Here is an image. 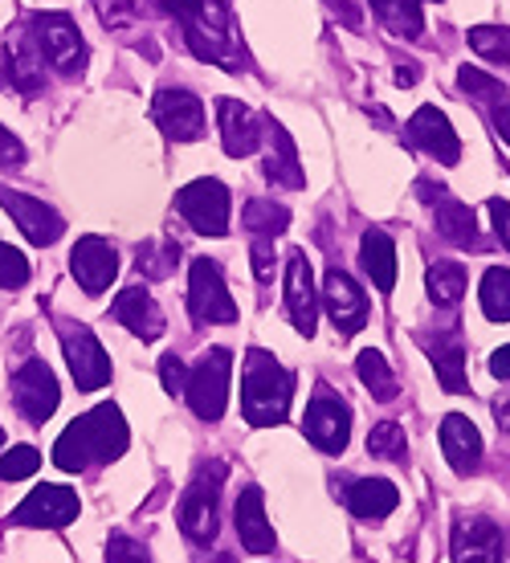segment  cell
Segmentation results:
<instances>
[{"label": "cell", "mask_w": 510, "mask_h": 563, "mask_svg": "<svg viewBox=\"0 0 510 563\" xmlns=\"http://www.w3.org/2000/svg\"><path fill=\"white\" fill-rule=\"evenodd\" d=\"M37 450L33 445H13V450L0 457V482H21V478H29L33 470H37Z\"/></svg>", "instance_id": "39"}, {"label": "cell", "mask_w": 510, "mask_h": 563, "mask_svg": "<svg viewBox=\"0 0 510 563\" xmlns=\"http://www.w3.org/2000/svg\"><path fill=\"white\" fill-rule=\"evenodd\" d=\"M469 45H474V54H483L486 62L510 66V29H498V25L469 29Z\"/></svg>", "instance_id": "35"}, {"label": "cell", "mask_w": 510, "mask_h": 563, "mask_svg": "<svg viewBox=\"0 0 510 563\" xmlns=\"http://www.w3.org/2000/svg\"><path fill=\"white\" fill-rule=\"evenodd\" d=\"M70 266H74V278H78V286H82L86 295H102V290L119 278V254H114L111 241H102V238L78 241L70 254Z\"/></svg>", "instance_id": "16"}, {"label": "cell", "mask_w": 510, "mask_h": 563, "mask_svg": "<svg viewBox=\"0 0 510 563\" xmlns=\"http://www.w3.org/2000/svg\"><path fill=\"white\" fill-rule=\"evenodd\" d=\"M490 372H495L498 380H510V343H507V347H498V352L490 355Z\"/></svg>", "instance_id": "47"}, {"label": "cell", "mask_w": 510, "mask_h": 563, "mask_svg": "<svg viewBox=\"0 0 510 563\" xmlns=\"http://www.w3.org/2000/svg\"><path fill=\"white\" fill-rule=\"evenodd\" d=\"M127 450V421L114 405H99L86 417L70 421V429L57 437L54 445V465L62 470H86V465H107L114 462L119 453Z\"/></svg>", "instance_id": "1"}, {"label": "cell", "mask_w": 510, "mask_h": 563, "mask_svg": "<svg viewBox=\"0 0 510 563\" xmlns=\"http://www.w3.org/2000/svg\"><path fill=\"white\" fill-rule=\"evenodd\" d=\"M290 393H295V376L286 372L269 352L245 355V380H242V405L245 421L254 429L282 424L290 412Z\"/></svg>", "instance_id": "3"}, {"label": "cell", "mask_w": 510, "mask_h": 563, "mask_svg": "<svg viewBox=\"0 0 510 563\" xmlns=\"http://www.w3.org/2000/svg\"><path fill=\"white\" fill-rule=\"evenodd\" d=\"M107 563H152V555H147V548H143L140 539L111 536V543H107Z\"/></svg>", "instance_id": "41"}, {"label": "cell", "mask_w": 510, "mask_h": 563, "mask_svg": "<svg viewBox=\"0 0 510 563\" xmlns=\"http://www.w3.org/2000/svg\"><path fill=\"white\" fill-rule=\"evenodd\" d=\"M242 225H245V233H254V238H278V233H286V225H290V212H286L282 205H274V200H250L242 212Z\"/></svg>", "instance_id": "32"}, {"label": "cell", "mask_w": 510, "mask_h": 563, "mask_svg": "<svg viewBox=\"0 0 510 563\" xmlns=\"http://www.w3.org/2000/svg\"><path fill=\"white\" fill-rule=\"evenodd\" d=\"M29 282V262L21 250H13L9 241H0V290H16Z\"/></svg>", "instance_id": "40"}, {"label": "cell", "mask_w": 510, "mask_h": 563, "mask_svg": "<svg viewBox=\"0 0 510 563\" xmlns=\"http://www.w3.org/2000/svg\"><path fill=\"white\" fill-rule=\"evenodd\" d=\"M250 254H254V274H257V282L266 286V282L274 278V238H254Z\"/></svg>", "instance_id": "44"}, {"label": "cell", "mask_w": 510, "mask_h": 563, "mask_svg": "<svg viewBox=\"0 0 510 563\" xmlns=\"http://www.w3.org/2000/svg\"><path fill=\"white\" fill-rule=\"evenodd\" d=\"M74 519H78V494L66 486H37L13 510V522L21 527H70Z\"/></svg>", "instance_id": "14"}, {"label": "cell", "mask_w": 510, "mask_h": 563, "mask_svg": "<svg viewBox=\"0 0 510 563\" xmlns=\"http://www.w3.org/2000/svg\"><path fill=\"white\" fill-rule=\"evenodd\" d=\"M425 282L433 302H441V307H457L462 295H466V269L457 266V262H433Z\"/></svg>", "instance_id": "31"}, {"label": "cell", "mask_w": 510, "mask_h": 563, "mask_svg": "<svg viewBox=\"0 0 510 563\" xmlns=\"http://www.w3.org/2000/svg\"><path fill=\"white\" fill-rule=\"evenodd\" d=\"M229 376H233V355L225 347H209L200 355L197 367L188 372V405L200 421H217L229 405Z\"/></svg>", "instance_id": "4"}, {"label": "cell", "mask_w": 510, "mask_h": 563, "mask_svg": "<svg viewBox=\"0 0 510 563\" xmlns=\"http://www.w3.org/2000/svg\"><path fill=\"white\" fill-rule=\"evenodd\" d=\"M355 364H359V380L372 393V400H392L397 396V376H392V367L380 352H359Z\"/></svg>", "instance_id": "34"}, {"label": "cell", "mask_w": 510, "mask_h": 563, "mask_svg": "<svg viewBox=\"0 0 510 563\" xmlns=\"http://www.w3.org/2000/svg\"><path fill=\"white\" fill-rule=\"evenodd\" d=\"M302 433L314 450L323 453H343L347 450V433H352V409L343 405V396L319 393L307 405V417H302Z\"/></svg>", "instance_id": "9"}, {"label": "cell", "mask_w": 510, "mask_h": 563, "mask_svg": "<svg viewBox=\"0 0 510 563\" xmlns=\"http://www.w3.org/2000/svg\"><path fill=\"white\" fill-rule=\"evenodd\" d=\"M217 119H221V140H225L229 155H254L257 147H262V140H266L262 114L250 111V107L237 99H221Z\"/></svg>", "instance_id": "19"}, {"label": "cell", "mask_w": 510, "mask_h": 563, "mask_svg": "<svg viewBox=\"0 0 510 563\" xmlns=\"http://www.w3.org/2000/svg\"><path fill=\"white\" fill-rule=\"evenodd\" d=\"M441 453H445V462L454 465L457 474H466V470L478 465V457H483V437L469 424V417L450 412L441 421Z\"/></svg>", "instance_id": "23"}, {"label": "cell", "mask_w": 510, "mask_h": 563, "mask_svg": "<svg viewBox=\"0 0 510 563\" xmlns=\"http://www.w3.org/2000/svg\"><path fill=\"white\" fill-rule=\"evenodd\" d=\"M176 257H180V250L171 241H147L140 250V274H147V278H168Z\"/></svg>", "instance_id": "37"}, {"label": "cell", "mask_w": 510, "mask_h": 563, "mask_svg": "<svg viewBox=\"0 0 510 563\" xmlns=\"http://www.w3.org/2000/svg\"><path fill=\"white\" fill-rule=\"evenodd\" d=\"M323 302L331 310V323L340 327V335H355L359 327L368 323V298L352 282V274H343V269H326Z\"/></svg>", "instance_id": "15"}, {"label": "cell", "mask_w": 510, "mask_h": 563, "mask_svg": "<svg viewBox=\"0 0 510 563\" xmlns=\"http://www.w3.org/2000/svg\"><path fill=\"white\" fill-rule=\"evenodd\" d=\"M0 445H4V433H0Z\"/></svg>", "instance_id": "51"}, {"label": "cell", "mask_w": 510, "mask_h": 563, "mask_svg": "<svg viewBox=\"0 0 510 563\" xmlns=\"http://www.w3.org/2000/svg\"><path fill=\"white\" fill-rule=\"evenodd\" d=\"M490 221H495L498 241L510 250V200H495V205H490Z\"/></svg>", "instance_id": "46"}, {"label": "cell", "mask_w": 510, "mask_h": 563, "mask_svg": "<svg viewBox=\"0 0 510 563\" xmlns=\"http://www.w3.org/2000/svg\"><path fill=\"white\" fill-rule=\"evenodd\" d=\"M159 380H164V393L168 396L185 393V384H188L185 360H180V355H164V364H159Z\"/></svg>", "instance_id": "43"}, {"label": "cell", "mask_w": 510, "mask_h": 563, "mask_svg": "<svg viewBox=\"0 0 510 563\" xmlns=\"http://www.w3.org/2000/svg\"><path fill=\"white\" fill-rule=\"evenodd\" d=\"M502 531L490 519H462L454 531V563H498Z\"/></svg>", "instance_id": "21"}, {"label": "cell", "mask_w": 510, "mask_h": 563, "mask_svg": "<svg viewBox=\"0 0 510 563\" xmlns=\"http://www.w3.org/2000/svg\"><path fill=\"white\" fill-rule=\"evenodd\" d=\"M286 310H290V323L302 331V335H314V323H319V302H314V274L311 262L302 250L290 254L286 262Z\"/></svg>", "instance_id": "18"}, {"label": "cell", "mask_w": 510, "mask_h": 563, "mask_svg": "<svg viewBox=\"0 0 510 563\" xmlns=\"http://www.w3.org/2000/svg\"><path fill=\"white\" fill-rule=\"evenodd\" d=\"M29 37L37 45L42 62H49L62 74H78L86 66V45L82 33L66 13H37L29 21Z\"/></svg>", "instance_id": "5"}, {"label": "cell", "mask_w": 510, "mask_h": 563, "mask_svg": "<svg viewBox=\"0 0 510 563\" xmlns=\"http://www.w3.org/2000/svg\"><path fill=\"white\" fill-rule=\"evenodd\" d=\"M0 205H4V212L13 217L16 229H21L33 245H54V241L62 238V229H66V221L54 212V205L33 200V197H25V192H13V188H4V184H0Z\"/></svg>", "instance_id": "12"}, {"label": "cell", "mask_w": 510, "mask_h": 563, "mask_svg": "<svg viewBox=\"0 0 510 563\" xmlns=\"http://www.w3.org/2000/svg\"><path fill=\"white\" fill-rule=\"evenodd\" d=\"M368 4L388 33H397V37H421V29H425L421 0H368Z\"/></svg>", "instance_id": "29"}, {"label": "cell", "mask_w": 510, "mask_h": 563, "mask_svg": "<svg viewBox=\"0 0 510 563\" xmlns=\"http://www.w3.org/2000/svg\"><path fill=\"white\" fill-rule=\"evenodd\" d=\"M409 143L429 152L437 164H457L462 159V140L457 131L450 128V119L437 111V107H421V111L409 119Z\"/></svg>", "instance_id": "17"}, {"label": "cell", "mask_w": 510, "mask_h": 563, "mask_svg": "<svg viewBox=\"0 0 510 563\" xmlns=\"http://www.w3.org/2000/svg\"><path fill=\"white\" fill-rule=\"evenodd\" d=\"M221 482H225V465L213 462V474L204 470L188 494L180 498V507H176V519L185 527L188 539H197V543H213L217 536V490H221Z\"/></svg>", "instance_id": "8"}, {"label": "cell", "mask_w": 510, "mask_h": 563, "mask_svg": "<svg viewBox=\"0 0 510 563\" xmlns=\"http://www.w3.org/2000/svg\"><path fill=\"white\" fill-rule=\"evenodd\" d=\"M159 4L185 25L192 54L213 62V66H225V70H242L245 54L237 33H233L225 0H159Z\"/></svg>", "instance_id": "2"}, {"label": "cell", "mask_w": 510, "mask_h": 563, "mask_svg": "<svg viewBox=\"0 0 510 563\" xmlns=\"http://www.w3.org/2000/svg\"><path fill=\"white\" fill-rule=\"evenodd\" d=\"M152 119H156V128L176 143H192V140H200V131H204V107H200V99L188 95V90H159L156 102H152Z\"/></svg>", "instance_id": "11"}, {"label": "cell", "mask_w": 510, "mask_h": 563, "mask_svg": "<svg viewBox=\"0 0 510 563\" xmlns=\"http://www.w3.org/2000/svg\"><path fill=\"white\" fill-rule=\"evenodd\" d=\"M478 298H483V310L490 323H510V269H486Z\"/></svg>", "instance_id": "33"}, {"label": "cell", "mask_w": 510, "mask_h": 563, "mask_svg": "<svg viewBox=\"0 0 510 563\" xmlns=\"http://www.w3.org/2000/svg\"><path fill=\"white\" fill-rule=\"evenodd\" d=\"M176 209L204 238L229 233V188L221 180H192L176 192Z\"/></svg>", "instance_id": "7"}, {"label": "cell", "mask_w": 510, "mask_h": 563, "mask_svg": "<svg viewBox=\"0 0 510 563\" xmlns=\"http://www.w3.org/2000/svg\"><path fill=\"white\" fill-rule=\"evenodd\" d=\"M359 262H364L368 278L380 286L384 295L397 286V245H392L388 233L368 229V233H364V245H359Z\"/></svg>", "instance_id": "26"}, {"label": "cell", "mask_w": 510, "mask_h": 563, "mask_svg": "<svg viewBox=\"0 0 510 563\" xmlns=\"http://www.w3.org/2000/svg\"><path fill=\"white\" fill-rule=\"evenodd\" d=\"M421 192L433 197V192H429V184H421ZM433 221H437V233L445 241H454V245H462V250H474V238H478L474 212H469L462 200L445 197L441 188H437V197H433Z\"/></svg>", "instance_id": "24"}, {"label": "cell", "mask_w": 510, "mask_h": 563, "mask_svg": "<svg viewBox=\"0 0 510 563\" xmlns=\"http://www.w3.org/2000/svg\"><path fill=\"white\" fill-rule=\"evenodd\" d=\"M21 159H25V147L16 143L13 131L0 128V168H13V164H21Z\"/></svg>", "instance_id": "45"}, {"label": "cell", "mask_w": 510, "mask_h": 563, "mask_svg": "<svg viewBox=\"0 0 510 563\" xmlns=\"http://www.w3.org/2000/svg\"><path fill=\"white\" fill-rule=\"evenodd\" d=\"M457 86H462V95H469V99H478V102H490V107H498V102L507 99V86L498 82V78H490V74L474 70V66H462Z\"/></svg>", "instance_id": "36"}, {"label": "cell", "mask_w": 510, "mask_h": 563, "mask_svg": "<svg viewBox=\"0 0 510 563\" xmlns=\"http://www.w3.org/2000/svg\"><path fill=\"white\" fill-rule=\"evenodd\" d=\"M188 310L200 327L209 323H233L237 319V302L229 298V286L221 278V266L209 257H197L188 269Z\"/></svg>", "instance_id": "6"}, {"label": "cell", "mask_w": 510, "mask_h": 563, "mask_svg": "<svg viewBox=\"0 0 510 563\" xmlns=\"http://www.w3.org/2000/svg\"><path fill=\"white\" fill-rule=\"evenodd\" d=\"M95 9H99L102 25L107 29H123V25H135V0H95Z\"/></svg>", "instance_id": "42"}, {"label": "cell", "mask_w": 510, "mask_h": 563, "mask_svg": "<svg viewBox=\"0 0 510 563\" xmlns=\"http://www.w3.org/2000/svg\"><path fill=\"white\" fill-rule=\"evenodd\" d=\"M62 347H66V360H70V376L82 393H95L102 384H111V360L102 352V343L82 327H70L62 335Z\"/></svg>", "instance_id": "13"}, {"label": "cell", "mask_w": 510, "mask_h": 563, "mask_svg": "<svg viewBox=\"0 0 510 563\" xmlns=\"http://www.w3.org/2000/svg\"><path fill=\"white\" fill-rule=\"evenodd\" d=\"M57 380L54 372L42 364V360H29L25 367H16L13 376V405L21 409L29 424H45L57 409Z\"/></svg>", "instance_id": "10"}, {"label": "cell", "mask_w": 510, "mask_h": 563, "mask_svg": "<svg viewBox=\"0 0 510 563\" xmlns=\"http://www.w3.org/2000/svg\"><path fill=\"white\" fill-rule=\"evenodd\" d=\"M397 503H400V490L384 478H364L347 490V510L359 515V519H384V515L397 510Z\"/></svg>", "instance_id": "27"}, {"label": "cell", "mask_w": 510, "mask_h": 563, "mask_svg": "<svg viewBox=\"0 0 510 563\" xmlns=\"http://www.w3.org/2000/svg\"><path fill=\"white\" fill-rule=\"evenodd\" d=\"M397 82L400 86H412V82H417V66H397Z\"/></svg>", "instance_id": "50"}, {"label": "cell", "mask_w": 510, "mask_h": 563, "mask_svg": "<svg viewBox=\"0 0 510 563\" xmlns=\"http://www.w3.org/2000/svg\"><path fill=\"white\" fill-rule=\"evenodd\" d=\"M404 429L400 424H376L368 437V453L372 457H388V462H404Z\"/></svg>", "instance_id": "38"}, {"label": "cell", "mask_w": 510, "mask_h": 563, "mask_svg": "<svg viewBox=\"0 0 510 563\" xmlns=\"http://www.w3.org/2000/svg\"><path fill=\"white\" fill-rule=\"evenodd\" d=\"M233 522H237V539H242L245 551H254V555L274 551V531H269L266 503H262V490H257V486L242 490L237 507H233Z\"/></svg>", "instance_id": "22"}, {"label": "cell", "mask_w": 510, "mask_h": 563, "mask_svg": "<svg viewBox=\"0 0 510 563\" xmlns=\"http://www.w3.org/2000/svg\"><path fill=\"white\" fill-rule=\"evenodd\" d=\"M429 355H433V364H437L441 388H450V393H466L469 380H466V355H462V339H457V335L437 339V343L429 347Z\"/></svg>", "instance_id": "30"}, {"label": "cell", "mask_w": 510, "mask_h": 563, "mask_svg": "<svg viewBox=\"0 0 510 563\" xmlns=\"http://www.w3.org/2000/svg\"><path fill=\"white\" fill-rule=\"evenodd\" d=\"M262 143L269 147L266 180L282 184V188H302V184H307V176H302V164H298V152H295V143H290V135H286L278 123H266V140H262Z\"/></svg>", "instance_id": "25"}, {"label": "cell", "mask_w": 510, "mask_h": 563, "mask_svg": "<svg viewBox=\"0 0 510 563\" xmlns=\"http://www.w3.org/2000/svg\"><path fill=\"white\" fill-rule=\"evenodd\" d=\"M495 421L502 424V429H507V433H510V396H507V400H498V405H495Z\"/></svg>", "instance_id": "49"}, {"label": "cell", "mask_w": 510, "mask_h": 563, "mask_svg": "<svg viewBox=\"0 0 510 563\" xmlns=\"http://www.w3.org/2000/svg\"><path fill=\"white\" fill-rule=\"evenodd\" d=\"M4 82L16 86L21 95H33V90L45 86V62L37 54V45H33V37L9 45V74H4Z\"/></svg>", "instance_id": "28"}, {"label": "cell", "mask_w": 510, "mask_h": 563, "mask_svg": "<svg viewBox=\"0 0 510 563\" xmlns=\"http://www.w3.org/2000/svg\"><path fill=\"white\" fill-rule=\"evenodd\" d=\"M114 319L127 327L131 335H140L143 343L164 335V310H159V302L143 286H131V290L114 298Z\"/></svg>", "instance_id": "20"}, {"label": "cell", "mask_w": 510, "mask_h": 563, "mask_svg": "<svg viewBox=\"0 0 510 563\" xmlns=\"http://www.w3.org/2000/svg\"><path fill=\"white\" fill-rule=\"evenodd\" d=\"M495 128H498V135H502V140L510 143V102L507 99H502L495 107Z\"/></svg>", "instance_id": "48"}]
</instances>
